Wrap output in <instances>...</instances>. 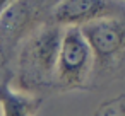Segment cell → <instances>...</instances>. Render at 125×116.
Wrapping results in <instances>:
<instances>
[{"instance_id": "8", "label": "cell", "mask_w": 125, "mask_h": 116, "mask_svg": "<svg viewBox=\"0 0 125 116\" xmlns=\"http://www.w3.org/2000/svg\"><path fill=\"white\" fill-rule=\"evenodd\" d=\"M16 2H19V0H0V16H2L7 9H10Z\"/></svg>"}, {"instance_id": "7", "label": "cell", "mask_w": 125, "mask_h": 116, "mask_svg": "<svg viewBox=\"0 0 125 116\" xmlns=\"http://www.w3.org/2000/svg\"><path fill=\"white\" fill-rule=\"evenodd\" d=\"M123 94H118L116 97L101 102L96 109V116H123Z\"/></svg>"}, {"instance_id": "1", "label": "cell", "mask_w": 125, "mask_h": 116, "mask_svg": "<svg viewBox=\"0 0 125 116\" xmlns=\"http://www.w3.org/2000/svg\"><path fill=\"white\" fill-rule=\"evenodd\" d=\"M62 29L63 27L46 21L22 39L16 77L19 90L33 94L40 89L52 87Z\"/></svg>"}, {"instance_id": "2", "label": "cell", "mask_w": 125, "mask_h": 116, "mask_svg": "<svg viewBox=\"0 0 125 116\" xmlns=\"http://www.w3.org/2000/svg\"><path fill=\"white\" fill-rule=\"evenodd\" d=\"M93 73L94 58L81 29L75 26L63 27L52 85L60 90L87 89Z\"/></svg>"}, {"instance_id": "3", "label": "cell", "mask_w": 125, "mask_h": 116, "mask_svg": "<svg viewBox=\"0 0 125 116\" xmlns=\"http://www.w3.org/2000/svg\"><path fill=\"white\" fill-rule=\"evenodd\" d=\"M81 34L84 36L93 58L94 72L99 70H118L125 53V24L122 16L101 17L82 24Z\"/></svg>"}, {"instance_id": "9", "label": "cell", "mask_w": 125, "mask_h": 116, "mask_svg": "<svg viewBox=\"0 0 125 116\" xmlns=\"http://www.w3.org/2000/svg\"><path fill=\"white\" fill-rule=\"evenodd\" d=\"M120 2H122V0H120Z\"/></svg>"}, {"instance_id": "6", "label": "cell", "mask_w": 125, "mask_h": 116, "mask_svg": "<svg viewBox=\"0 0 125 116\" xmlns=\"http://www.w3.org/2000/svg\"><path fill=\"white\" fill-rule=\"evenodd\" d=\"M43 102H45L43 96L28 94L19 89H14L9 80H4L0 84L2 116H36Z\"/></svg>"}, {"instance_id": "4", "label": "cell", "mask_w": 125, "mask_h": 116, "mask_svg": "<svg viewBox=\"0 0 125 116\" xmlns=\"http://www.w3.org/2000/svg\"><path fill=\"white\" fill-rule=\"evenodd\" d=\"M36 27V9L31 0H19L0 16V55L9 58L16 46Z\"/></svg>"}, {"instance_id": "5", "label": "cell", "mask_w": 125, "mask_h": 116, "mask_svg": "<svg viewBox=\"0 0 125 116\" xmlns=\"http://www.w3.org/2000/svg\"><path fill=\"white\" fill-rule=\"evenodd\" d=\"M115 9L116 7L110 0H60L50 12V22L60 27H81L82 24L101 17L120 16ZM116 10L120 12V9Z\"/></svg>"}]
</instances>
